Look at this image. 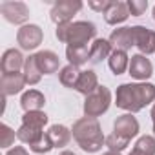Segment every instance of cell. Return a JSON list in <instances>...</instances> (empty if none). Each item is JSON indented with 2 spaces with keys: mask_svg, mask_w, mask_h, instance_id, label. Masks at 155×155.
I'll list each match as a JSON object with an SVG mask.
<instances>
[{
  "mask_svg": "<svg viewBox=\"0 0 155 155\" xmlns=\"http://www.w3.org/2000/svg\"><path fill=\"white\" fill-rule=\"evenodd\" d=\"M0 13L9 24H24L29 18V8L24 2H2L0 4Z\"/></svg>",
  "mask_w": 155,
  "mask_h": 155,
  "instance_id": "7",
  "label": "cell"
},
{
  "mask_svg": "<svg viewBox=\"0 0 155 155\" xmlns=\"http://www.w3.org/2000/svg\"><path fill=\"white\" fill-rule=\"evenodd\" d=\"M133 150H137V151H140L144 155H155V139L151 135H142L135 142Z\"/></svg>",
  "mask_w": 155,
  "mask_h": 155,
  "instance_id": "26",
  "label": "cell"
},
{
  "mask_svg": "<svg viewBox=\"0 0 155 155\" xmlns=\"http://www.w3.org/2000/svg\"><path fill=\"white\" fill-rule=\"evenodd\" d=\"M113 133H117V135L131 140L139 133V120L131 113H124V115H120V117L115 119V122H113Z\"/></svg>",
  "mask_w": 155,
  "mask_h": 155,
  "instance_id": "9",
  "label": "cell"
},
{
  "mask_svg": "<svg viewBox=\"0 0 155 155\" xmlns=\"http://www.w3.org/2000/svg\"><path fill=\"white\" fill-rule=\"evenodd\" d=\"M153 20H155V8H153Z\"/></svg>",
  "mask_w": 155,
  "mask_h": 155,
  "instance_id": "37",
  "label": "cell"
},
{
  "mask_svg": "<svg viewBox=\"0 0 155 155\" xmlns=\"http://www.w3.org/2000/svg\"><path fill=\"white\" fill-rule=\"evenodd\" d=\"M81 73H82V71L77 68V66L68 64V66H64V68L60 69L58 81H60V84L66 86V88H77V82H79V79H81Z\"/></svg>",
  "mask_w": 155,
  "mask_h": 155,
  "instance_id": "23",
  "label": "cell"
},
{
  "mask_svg": "<svg viewBox=\"0 0 155 155\" xmlns=\"http://www.w3.org/2000/svg\"><path fill=\"white\" fill-rule=\"evenodd\" d=\"M110 44H111L113 49H119V51L131 49V46H135L133 28H117V29H113L111 35H110Z\"/></svg>",
  "mask_w": 155,
  "mask_h": 155,
  "instance_id": "11",
  "label": "cell"
},
{
  "mask_svg": "<svg viewBox=\"0 0 155 155\" xmlns=\"http://www.w3.org/2000/svg\"><path fill=\"white\" fill-rule=\"evenodd\" d=\"M82 9V2L81 0H58L57 4H53L51 8V20L60 26V24H68L71 22V18Z\"/></svg>",
  "mask_w": 155,
  "mask_h": 155,
  "instance_id": "5",
  "label": "cell"
},
{
  "mask_svg": "<svg viewBox=\"0 0 155 155\" xmlns=\"http://www.w3.org/2000/svg\"><path fill=\"white\" fill-rule=\"evenodd\" d=\"M102 155H120L119 151H106V153H102Z\"/></svg>",
  "mask_w": 155,
  "mask_h": 155,
  "instance_id": "34",
  "label": "cell"
},
{
  "mask_svg": "<svg viewBox=\"0 0 155 155\" xmlns=\"http://www.w3.org/2000/svg\"><path fill=\"white\" fill-rule=\"evenodd\" d=\"M66 57L71 66H82L90 60V49L88 46H68L66 48Z\"/></svg>",
  "mask_w": 155,
  "mask_h": 155,
  "instance_id": "20",
  "label": "cell"
},
{
  "mask_svg": "<svg viewBox=\"0 0 155 155\" xmlns=\"http://www.w3.org/2000/svg\"><path fill=\"white\" fill-rule=\"evenodd\" d=\"M151 120H153V124H155V104H153V108H151Z\"/></svg>",
  "mask_w": 155,
  "mask_h": 155,
  "instance_id": "33",
  "label": "cell"
},
{
  "mask_svg": "<svg viewBox=\"0 0 155 155\" xmlns=\"http://www.w3.org/2000/svg\"><path fill=\"white\" fill-rule=\"evenodd\" d=\"M128 144H130V140L120 137V135H117V133H111V135L106 137V146L110 148V151H119L120 153Z\"/></svg>",
  "mask_w": 155,
  "mask_h": 155,
  "instance_id": "27",
  "label": "cell"
},
{
  "mask_svg": "<svg viewBox=\"0 0 155 155\" xmlns=\"http://www.w3.org/2000/svg\"><path fill=\"white\" fill-rule=\"evenodd\" d=\"M111 0H90L88 6L93 9V11H101V13H106L110 8H111Z\"/></svg>",
  "mask_w": 155,
  "mask_h": 155,
  "instance_id": "31",
  "label": "cell"
},
{
  "mask_svg": "<svg viewBox=\"0 0 155 155\" xmlns=\"http://www.w3.org/2000/svg\"><path fill=\"white\" fill-rule=\"evenodd\" d=\"M57 38L66 42L68 46H86L97 35V28L93 22L79 20V22H68L57 26Z\"/></svg>",
  "mask_w": 155,
  "mask_h": 155,
  "instance_id": "3",
  "label": "cell"
},
{
  "mask_svg": "<svg viewBox=\"0 0 155 155\" xmlns=\"http://www.w3.org/2000/svg\"><path fill=\"white\" fill-rule=\"evenodd\" d=\"M130 155H144V153H140V151H137V150H131V153Z\"/></svg>",
  "mask_w": 155,
  "mask_h": 155,
  "instance_id": "35",
  "label": "cell"
},
{
  "mask_svg": "<svg viewBox=\"0 0 155 155\" xmlns=\"http://www.w3.org/2000/svg\"><path fill=\"white\" fill-rule=\"evenodd\" d=\"M153 133H155V124H153Z\"/></svg>",
  "mask_w": 155,
  "mask_h": 155,
  "instance_id": "38",
  "label": "cell"
},
{
  "mask_svg": "<svg viewBox=\"0 0 155 155\" xmlns=\"http://www.w3.org/2000/svg\"><path fill=\"white\" fill-rule=\"evenodd\" d=\"M44 104H46V97L40 91H37V90L26 91L22 95V99H20V106H22V110L26 113L28 111H40L44 108Z\"/></svg>",
  "mask_w": 155,
  "mask_h": 155,
  "instance_id": "16",
  "label": "cell"
},
{
  "mask_svg": "<svg viewBox=\"0 0 155 155\" xmlns=\"http://www.w3.org/2000/svg\"><path fill=\"white\" fill-rule=\"evenodd\" d=\"M35 153H48V151H51L53 150V144H51V140H49V137H48V133H44L33 146H29Z\"/></svg>",
  "mask_w": 155,
  "mask_h": 155,
  "instance_id": "29",
  "label": "cell"
},
{
  "mask_svg": "<svg viewBox=\"0 0 155 155\" xmlns=\"http://www.w3.org/2000/svg\"><path fill=\"white\" fill-rule=\"evenodd\" d=\"M133 38L140 55L155 53V31L153 29L144 28V26H133Z\"/></svg>",
  "mask_w": 155,
  "mask_h": 155,
  "instance_id": "8",
  "label": "cell"
},
{
  "mask_svg": "<svg viewBox=\"0 0 155 155\" xmlns=\"http://www.w3.org/2000/svg\"><path fill=\"white\" fill-rule=\"evenodd\" d=\"M73 139L77 140L86 153H95L106 144V137L102 135V128L97 119L93 117H82L73 124Z\"/></svg>",
  "mask_w": 155,
  "mask_h": 155,
  "instance_id": "2",
  "label": "cell"
},
{
  "mask_svg": "<svg viewBox=\"0 0 155 155\" xmlns=\"http://www.w3.org/2000/svg\"><path fill=\"white\" fill-rule=\"evenodd\" d=\"M42 40H44V33H42V29L37 24H26L17 33V42L26 51L37 49L42 44Z\"/></svg>",
  "mask_w": 155,
  "mask_h": 155,
  "instance_id": "6",
  "label": "cell"
},
{
  "mask_svg": "<svg viewBox=\"0 0 155 155\" xmlns=\"http://www.w3.org/2000/svg\"><path fill=\"white\" fill-rule=\"evenodd\" d=\"M113 48L110 44V40H104V38H97L91 48H90V62L91 64H99L102 62L104 58H110Z\"/></svg>",
  "mask_w": 155,
  "mask_h": 155,
  "instance_id": "17",
  "label": "cell"
},
{
  "mask_svg": "<svg viewBox=\"0 0 155 155\" xmlns=\"http://www.w3.org/2000/svg\"><path fill=\"white\" fill-rule=\"evenodd\" d=\"M24 79H26V84H29V86L38 84L40 79H42V71H40V68L37 64L35 55H31V57L26 58V64H24Z\"/></svg>",
  "mask_w": 155,
  "mask_h": 155,
  "instance_id": "22",
  "label": "cell"
},
{
  "mask_svg": "<svg viewBox=\"0 0 155 155\" xmlns=\"http://www.w3.org/2000/svg\"><path fill=\"white\" fill-rule=\"evenodd\" d=\"M99 88V79H97V73L95 71H91V69H88V71H82L81 73V79H79V82H77V91L79 93H82V95H90V93H93L95 90Z\"/></svg>",
  "mask_w": 155,
  "mask_h": 155,
  "instance_id": "19",
  "label": "cell"
},
{
  "mask_svg": "<svg viewBox=\"0 0 155 155\" xmlns=\"http://www.w3.org/2000/svg\"><path fill=\"white\" fill-rule=\"evenodd\" d=\"M108 64H110V69L115 75H122L130 68V57L126 55V51L113 49L111 55H110V58H108Z\"/></svg>",
  "mask_w": 155,
  "mask_h": 155,
  "instance_id": "21",
  "label": "cell"
},
{
  "mask_svg": "<svg viewBox=\"0 0 155 155\" xmlns=\"http://www.w3.org/2000/svg\"><path fill=\"white\" fill-rule=\"evenodd\" d=\"M48 137L53 144V148H64L68 146V142L71 140V130H68L62 124H53L48 130Z\"/></svg>",
  "mask_w": 155,
  "mask_h": 155,
  "instance_id": "18",
  "label": "cell"
},
{
  "mask_svg": "<svg viewBox=\"0 0 155 155\" xmlns=\"http://www.w3.org/2000/svg\"><path fill=\"white\" fill-rule=\"evenodd\" d=\"M37 58V64L40 68V71L44 75H51V73H57L58 71V66H60V58L57 53L49 51V49H44V51H38L35 55Z\"/></svg>",
  "mask_w": 155,
  "mask_h": 155,
  "instance_id": "14",
  "label": "cell"
},
{
  "mask_svg": "<svg viewBox=\"0 0 155 155\" xmlns=\"http://www.w3.org/2000/svg\"><path fill=\"white\" fill-rule=\"evenodd\" d=\"M60 155H75V153H73V151H68V150H66V151H62Z\"/></svg>",
  "mask_w": 155,
  "mask_h": 155,
  "instance_id": "36",
  "label": "cell"
},
{
  "mask_svg": "<svg viewBox=\"0 0 155 155\" xmlns=\"http://www.w3.org/2000/svg\"><path fill=\"white\" fill-rule=\"evenodd\" d=\"M6 155H29V153L26 151V148H22V146H15V148H11Z\"/></svg>",
  "mask_w": 155,
  "mask_h": 155,
  "instance_id": "32",
  "label": "cell"
},
{
  "mask_svg": "<svg viewBox=\"0 0 155 155\" xmlns=\"http://www.w3.org/2000/svg\"><path fill=\"white\" fill-rule=\"evenodd\" d=\"M128 9L131 17H142L148 9V2L146 0H128Z\"/></svg>",
  "mask_w": 155,
  "mask_h": 155,
  "instance_id": "28",
  "label": "cell"
},
{
  "mask_svg": "<svg viewBox=\"0 0 155 155\" xmlns=\"http://www.w3.org/2000/svg\"><path fill=\"white\" fill-rule=\"evenodd\" d=\"M22 124H31V126L44 130V126L48 124V115L44 111H28L22 117Z\"/></svg>",
  "mask_w": 155,
  "mask_h": 155,
  "instance_id": "25",
  "label": "cell"
},
{
  "mask_svg": "<svg viewBox=\"0 0 155 155\" xmlns=\"http://www.w3.org/2000/svg\"><path fill=\"white\" fill-rule=\"evenodd\" d=\"M0 128H2V140H0V144H2V148H9V146L15 142V135H17V133H15L8 124H2Z\"/></svg>",
  "mask_w": 155,
  "mask_h": 155,
  "instance_id": "30",
  "label": "cell"
},
{
  "mask_svg": "<svg viewBox=\"0 0 155 155\" xmlns=\"http://www.w3.org/2000/svg\"><path fill=\"white\" fill-rule=\"evenodd\" d=\"M111 104V91L106 86H99L93 93H90L84 101V115L86 117H101L102 113L108 111Z\"/></svg>",
  "mask_w": 155,
  "mask_h": 155,
  "instance_id": "4",
  "label": "cell"
},
{
  "mask_svg": "<svg viewBox=\"0 0 155 155\" xmlns=\"http://www.w3.org/2000/svg\"><path fill=\"white\" fill-rule=\"evenodd\" d=\"M42 135H44V133H42V128L31 126V124H22V126L17 130V139L22 140L24 144H29V146H33Z\"/></svg>",
  "mask_w": 155,
  "mask_h": 155,
  "instance_id": "24",
  "label": "cell"
},
{
  "mask_svg": "<svg viewBox=\"0 0 155 155\" xmlns=\"http://www.w3.org/2000/svg\"><path fill=\"white\" fill-rule=\"evenodd\" d=\"M130 17V9H128V2H113L111 8L104 13V20L110 26H117L120 22H124Z\"/></svg>",
  "mask_w": 155,
  "mask_h": 155,
  "instance_id": "15",
  "label": "cell"
},
{
  "mask_svg": "<svg viewBox=\"0 0 155 155\" xmlns=\"http://www.w3.org/2000/svg\"><path fill=\"white\" fill-rule=\"evenodd\" d=\"M155 101V86L150 82L140 84H120L115 93V104L130 113L140 111L144 106Z\"/></svg>",
  "mask_w": 155,
  "mask_h": 155,
  "instance_id": "1",
  "label": "cell"
},
{
  "mask_svg": "<svg viewBox=\"0 0 155 155\" xmlns=\"http://www.w3.org/2000/svg\"><path fill=\"white\" fill-rule=\"evenodd\" d=\"M130 75L137 81H146L153 75V66L150 62V58H146V55H133L130 58V68H128Z\"/></svg>",
  "mask_w": 155,
  "mask_h": 155,
  "instance_id": "10",
  "label": "cell"
},
{
  "mask_svg": "<svg viewBox=\"0 0 155 155\" xmlns=\"http://www.w3.org/2000/svg\"><path fill=\"white\" fill-rule=\"evenodd\" d=\"M26 58L22 57V53L18 49H8L2 55V75H11V73H18V69H24Z\"/></svg>",
  "mask_w": 155,
  "mask_h": 155,
  "instance_id": "12",
  "label": "cell"
},
{
  "mask_svg": "<svg viewBox=\"0 0 155 155\" xmlns=\"http://www.w3.org/2000/svg\"><path fill=\"white\" fill-rule=\"evenodd\" d=\"M0 86H2V93H4V97H9V95H17V93H20L22 88L26 86L24 73L2 75V79H0Z\"/></svg>",
  "mask_w": 155,
  "mask_h": 155,
  "instance_id": "13",
  "label": "cell"
}]
</instances>
